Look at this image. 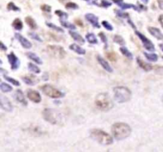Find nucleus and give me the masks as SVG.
I'll return each mask as SVG.
<instances>
[{"mask_svg": "<svg viewBox=\"0 0 163 152\" xmlns=\"http://www.w3.org/2000/svg\"><path fill=\"white\" fill-rule=\"evenodd\" d=\"M85 1H87V2H89V1H90V0H85Z\"/></svg>", "mask_w": 163, "mask_h": 152, "instance_id": "5fc2aeb1", "label": "nucleus"}, {"mask_svg": "<svg viewBox=\"0 0 163 152\" xmlns=\"http://www.w3.org/2000/svg\"><path fill=\"white\" fill-rule=\"evenodd\" d=\"M162 59H163V56H162Z\"/></svg>", "mask_w": 163, "mask_h": 152, "instance_id": "4d7b16f0", "label": "nucleus"}, {"mask_svg": "<svg viewBox=\"0 0 163 152\" xmlns=\"http://www.w3.org/2000/svg\"><path fill=\"white\" fill-rule=\"evenodd\" d=\"M65 7L67 9H70V10H76V9H78V5L74 3V2H68L65 5Z\"/></svg>", "mask_w": 163, "mask_h": 152, "instance_id": "58836bf2", "label": "nucleus"}, {"mask_svg": "<svg viewBox=\"0 0 163 152\" xmlns=\"http://www.w3.org/2000/svg\"><path fill=\"white\" fill-rule=\"evenodd\" d=\"M115 12H116V15L118 16L119 17H121V18H127V17H129V14H127V13L123 12V11H119V10H116Z\"/></svg>", "mask_w": 163, "mask_h": 152, "instance_id": "c9c22d12", "label": "nucleus"}, {"mask_svg": "<svg viewBox=\"0 0 163 152\" xmlns=\"http://www.w3.org/2000/svg\"><path fill=\"white\" fill-rule=\"evenodd\" d=\"M111 2H110V1H108V0H102V1H101V7L107 8V7H111Z\"/></svg>", "mask_w": 163, "mask_h": 152, "instance_id": "a19ab883", "label": "nucleus"}, {"mask_svg": "<svg viewBox=\"0 0 163 152\" xmlns=\"http://www.w3.org/2000/svg\"><path fill=\"white\" fill-rule=\"evenodd\" d=\"M158 20H159L160 24H161V26H162V28H163V14L160 15V17H159V18H158Z\"/></svg>", "mask_w": 163, "mask_h": 152, "instance_id": "de8ad7c7", "label": "nucleus"}, {"mask_svg": "<svg viewBox=\"0 0 163 152\" xmlns=\"http://www.w3.org/2000/svg\"><path fill=\"white\" fill-rule=\"evenodd\" d=\"M0 89H1V90H2L3 92H4V93L11 92V90H12V87H11L10 85L7 84V83H3V82H2L1 84H0Z\"/></svg>", "mask_w": 163, "mask_h": 152, "instance_id": "a878e982", "label": "nucleus"}, {"mask_svg": "<svg viewBox=\"0 0 163 152\" xmlns=\"http://www.w3.org/2000/svg\"><path fill=\"white\" fill-rule=\"evenodd\" d=\"M120 52L123 54V55H125L126 57H127V58H129V59H132V58H133V55H132L131 52H130L127 49L124 48V47H122V48H120Z\"/></svg>", "mask_w": 163, "mask_h": 152, "instance_id": "c756f323", "label": "nucleus"}, {"mask_svg": "<svg viewBox=\"0 0 163 152\" xmlns=\"http://www.w3.org/2000/svg\"><path fill=\"white\" fill-rule=\"evenodd\" d=\"M28 68H29L30 71H31L32 72L35 73V74H38V73L41 72L40 68H38V67H37V66L34 65L33 64H32V63H30V64H28Z\"/></svg>", "mask_w": 163, "mask_h": 152, "instance_id": "c85d7f7f", "label": "nucleus"}, {"mask_svg": "<svg viewBox=\"0 0 163 152\" xmlns=\"http://www.w3.org/2000/svg\"><path fill=\"white\" fill-rule=\"evenodd\" d=\"M69 34H70V36L73 38V40H76V42H78V43H80V44H84L85 42L84 39V38L82 37V36H80L79 33H76V32L71 31V30H70Z\"/></svg>", "mask_w": 163, "mask_h": 152, "instance_id": "aec40b11", "label": "nucleus"}, {"mask_svg": "<svg viewBox=\"0 0 163 152\" xmlns=\"http://www.w3.org/2000/svg\"><path fill=\"white\" fill-rule=\"evenodd\" d=\"M27 97L32 102L35 103H39L42 101V97H41L40 93L38 91L33 90H29L27 91Z\"/></svg>", "mask_w": 163, "mask_h": 152, "instance_id": "9b49d317", "label": "nucleus"}, {"mask_svg": "<svg viewBox=\"0 0 163 152\" xmlns=\"http://www.w3.org/2000/svg\"><path fill=\"white\" fill-rule=\"evenodd\" d=\"M76 24H78L79 26H80V27H82V26H83V23L81 22V21H80V20H76Z\"/></svg>", "mask_w": 163, "mask_h": 152, "instance_id": "09e8293b", "label": "nucleus"}, {"mask_svg": "<svg viewBox=\"0 0 163 152\" xmlns=\"http://www.w3.org/2000/svg\"><path fill=\"white\" fill-rule=\"evenodd\" d=\"M55 14H57V16H59L60 18L61 19H67L69 17V15L67 13L63 12V11H56Z\"/></svg>", "mask_w": 163, "mask_h": 152, "instance_id": "72a5a7b5", "label": "nucleus"}, {"mask_svg": "<svg viewBox=\"0 0 163 152\" xmlns=\"http://www.w3.org/2000/svg\"><path fill=\"white\" fill-rule=\"evenodd\" d=\"M111 132L115 139L118 140L127 138L131 133V128L125 123H115L111 127Z\"/></svg>", "mask_w": 163, "mask_h": 152, "instance_id": "f257e3e1", "label": "nucleus"}, {"mask_svg": "<svg viewBox=\"0 0 163 152\" xmlns=\"http://www.w3.org/2000/svg\"><path fill=\"white\" fill-rule=\"evenodd\" d=\"M42 79L45 80V81H47V80L49 79V76H48V73H45L42 76Z\"/></svg>", "mask_w": 163, "mask_h": 152, "instance_id": "49530a36", "label": "nucleus"}, {"mask_svg": "<svg viewBox=\"0 0 163 152\" xmlns=\"http://www.w3.org/2000/svg\"><path fill=\"white\" fill-rule=\"evenodd\" d=\"M41 8H42V11H45V12L49 13V12H50V11H51V7H50V6H49V5H42Z\"/></svg>", "mask_w": 163, "mask_h": 152, "instance_id": "37998d69", "label": "nucleus"}, {"mask_svg": "<svg viewBox=\"0 0 163 152\" xmlns=\"http://www.w3.org/2000/svg\"><path fill=\"white\" fill-rule=\"evenodd\" d=\"M113 2H115V4L120 6L121 7V9L123 10H127V9H130L132 8L135 11H139V9L136 7L135 5H133V4H129V3H125L123 2V0H113Z\"/></svg>", "mask_w": 163, "mask_h": 152, "instance_id": "ddd939ff", "label": "nucleus"}, {"mask_svg": "<svg viewBox=\"0 0 163 152\" xmlns=\"http://www.w3.org/2000/svg\"><path fill=\"white\" fill-rule=\"evenodd\" d=\"M41 90L45 95H47L49 97H52V98H59V97H64V93L54 88L50 85H44L41 87Z\"/></svg>", "mask_w": 163, "mask_h": 152, "instance_id": "423d86ee", "label": "nucleus"}, {"mask_svg": "<svg viewBox=\"0 0 163 152\" xmlns=\"http://www.w3.org/2000/svg\"><path fill=\"white\" fill-rule=\"evenodd\" d=\"M0 104H1V108L3 110L7 111V112H11L13 110L12 104L10 102V100L7 97H5L4 95L0 96Z\"/></svg>", "mask_w": 163, "mask_h": 152, "instance_id": "1a4fd4ad", "label": "nucleus"}, {"mask_svg": "<svg viewBox=\"0 0 163 152\" xmlns=\"http://www.w3.org/2000/svg\"><path fill=\"white\" fill-rule=\"evenodd\" d=\"M90 135L94 140H95L99 144H102V145H111L113 143L112 137L103 130L92 129L90 131Z\"/></svg>", "mask_w": 163, "mask_h": 152, "instance_id": "f03ea898", "label": "nucleus"}, {"mask_svg": "<svg viewBox=\"0 0 163 152\" xmlns=\"http://www.w3.org/2000/svg\"><path fill=\"white\" fill-rule=\"evenodd\" d=\"M69 49H71V50H73V52L80 54V55H84L85 52H86L84 49L80 48L78 45H76V44H73V45H70Z\"/></svg>", "mask_w": 163, "mask_h": 152, "instance_id": "412c9836", "label": "nucleus"}, {"mask_svg": "<svg viewBox=\"0 0 163 152\" xmlns=\"http://www.w3.org/2000/svg\"><path fill=\"white\" fill-rule=\"evenodd\" d=\"M15 37L16 39L20 42L22 46H23V48H25V49H29L32 47V44L30 43V41H29L27 39H26V38H25L23 36H22L21 34H19V33H15Z\"/></svg>", "mask_w": 163, "mask_h": 152, "instance_id": "f8f14e48", "label": "nucleus"}, {"mask_svg": "<svg viewBox=\"0 0 163 152\" xmlns=\"http://www.w3.org/2000/svg\"><path fill=\"white\" fill-rule=\"evenodd\" d=\"M144 55L146 57V59H149V60L151 61V62H156L158 59V55H157L156 54L146 53V52H144Z\"/></svg>", "mask_w": 163, "mask_h": 152, "instance_id": "cd10ccee", "label": "nucleus"}, {"mask_svg": "<svg viewBox=\"0 0 163 152\" xmlns=\"http://www.w3.org/2000/svg\"><path fill=\"white\" fill-rule=\"evenodd\" d=\"M85 18L87 19V21L89 22H90L94 27H96V28H99L100 26L99 24V21H98V17L97 16L94 15L93 14H87L85 15Z\"/></svg>", "mask_w": 163, "mask_h": 152, "instance_id": "4468645a", "label": "nucleus"}, {"mask_svg": "<svg viewBox=\"0 0 163 152\" xmlns=\"http://www.w3.org/2000/svg\"><path fill=\"white\" fill-rule=\"evenodd\" d=\"M128 23H129V24H130V25H131L132 28H134V29H135V25H134L133 23L131 22V21H130V19H128Z\"/></svg>", "mask_w": 163, "mask_h": 152, "instance_id": "3c124183", "label": "nucleus"}, {"mask_svg": "<svg viewBox=\"0 0 163 152\" xmlns=\"http://www.w3.org/2000/svg\"><path fill=\"white\" fill-rule=\"evenodd\" d=\"M161 100H162V102H163V95H162V98H161Z\"/></svg>", "mask_w": 163, "mask_h": 152, "instance_id": "6e6d98bb", "label": "nucleus"}, {"mask_svg": "<svg viewBox=\"0 0 163 152\" xmlns=\"http://www.w3.org/2000/svg\"><path fill=\"white\" fill-rule=\"evenodd\" d=\"M29 131H30V133H32V134H33V135H40L42 134V130H41L40 127H30V128H29Z\"/></svg>", "mask_w": 163, "mask_h": 152, "instance_id": "bb28decb", "label": "nucleus"}, {"mask_svg": "<svg viewBox=\"0 0 163 152\" xmlns=\"http://www.w3.org/2000/svg\"><path fill=\"white\" fill-rule=\"evenodd\" d=\"M135 33H136V35L139 36V39L142 40V45H143V46H144V48L146 49V50H148V51H155V45H154V44L151 42V40H150L147 37H146L144 35L142 34V33H140L139 32L136 31Z\"/></svg>", "mask_w": 163, "mask_h": 152, "instance_id": "6e6552de", "label": "nucleus"}, {"mask_svg": "<svg viewBox=\"0 0 163 152\" xmlns=\"http://www.w3.org/2000/svg\"><path fill=\"white\" fill-rule=\"evenodd\" d=\"M61 23L64 27L68 28V29H70V30H75V29H76V26H75L74 25L70 24V23L69 22H66V21H61Z\"/></svg>", "mask_w": 163, "mask_h": 152, "instance_id": "e433bc0d", "label": "nucleus"}, {"mask_svg": "<svg viewBox=\"0 0 163 152\" xmlns=\"http://www.w3.org/2000/svg\"><path fill=\"white\" fill-rule=\"evenodd\" d=\"M148 31L153 36H155L158 40H163L162 33L160 31V30H158V28L148 27Z\"/></svg>", "mask_w": 163, "mask_h": 152, "instance_id": "dca6fc26", "label": "nucleus"}, {"mask_svg": "<svg viewBox=\"0 0 163 152\" xmlns=\"http://www.w3.org/2000/svg\"><path fill=\"white\" fill-rule=\"evenodd\" d=\"M7 9H8V11H20V9L18 7H16L14 2H10V3H8V5H7Z\"/></svg>", "mask_w": 163, "mask_h": 152, "instance_id": "f704fd0d", "label": "nucleus"}, {"mask_svg": "<svg viewBox=\"0 0 163 152\" xmlns=\"http://www.w3.org/2000/svg\"><path fill=\"white\" fill-rule=\"evenodd\" d=\"M114 41L120 45H125V40H124V39H123L121 36H120V35H115V36H114Z\"/></svg>", "mask_w": 163, "mask_h": 152, "instance_id": "7c9ffc66", "label": "nucleus"}, {"mask_svg": "<svg viewBox=\"0 0 163 152\" xmlns=\"http://www.w3.org/2000/svg\"><path fill=\"white\" fill-rule=\"evenodd\" d=\"M29 36H31V37L33 38V39H34V40H38V41H40V42L42 41V40L40 38V36H38V35L37 34V33H29Z\"/></svg>", "mask_w": 163, "mask_h": 152, "instance_id": "79ce46f5", "label": "nucleus"}, {"mask_svg": "<svg viewBox=\"0 0 163 152\" xmlns=\"http://www.w3.org/2000/svg\"><path fill=\"white\" fill-rule=\"evenodd\" d=\"M0 49H1V50L2 51H7V47L5 46V45H4V44L3 43V42H1V43H0Z\"/></svg>", "mask_w": 163, "mask_h": 152, "instance_id": "a18cd8bd", "label": "nucleus"}, {"mask_svg": "<svg viewBox=\"0 0 163 152\" xmlns=\"http://www.w3.org/2000/svg\"><path fill=\"white\" fill-rule=\"evenodd\" d=\"M86 40H88L89 43L92 44V45H95V44L98 43L97 39H96V37H95V36L93 33H87V35H86Z\"/></svg>", "mask_w": 163, "mask_h": 152, "instance_id": "b1692460", "label": "nucleus"}, {"mask_svg": "<svg viewBox=\"0 0 163 152\" xmlns=\"http://www.w3.org/2000/svg\"><path fill=\"white\" fill-rule=\"evenodd\" d=\"M7 57H8L9 62L11 64V69L17 70L19 68V66H20V61L18 59V57L16 56L14 52H11L7 55Z\"/></svg>", "mask_w": 163, "mask_h": 152, "instance_id": "9d476101", "label": "nucleus"}, {"mask_svg": "<svg viewBox=\"0 0 163 152\" xmlns=\"http://www.w3.org/2000/svg\"><path fill=\"white\" fill-rule=\"evenodd\" d=\"M99 36L101 38V40L105 44V48H107L108 47V39H107V36H105V34L104 33H99Z\"/></svg>", "mask_w": 163, "mask_h": 152, "instance_id": "ea45409f", "label": "nucleus"}, {"mask_svg": "<svg viewBox=\"0 0 163 152\" xmlns=\"http://www.w3.org/2000/svg\"><path fill=\"white\" fill-rule=\"evenodd\" d=\"M108 55V58L109 59H111V61H115L116 60V57H115V54L114 53H108L107 54Z\"/></svg>", "mask_w": 163, "mask_h": 152, "instance_id": "c03bdc74", "label": "nucleus"}, {"mask_svg": "<svg viewBox=\"0 0 163 152\" xmlns=\"http://www.w3.org/2000/svg\"><path fill=\"white\" fill-rule=\"evenodd\" d=\"M142 2H144L145 3H146V2H148V0H142Z\"/></svg>", "mask_w": 163, "mask_h": 152, "instance_id": "864d4df0", "label": "nucleus"}, {"mask_svg": "<svg viewBox=\"0 0 163 152\" xmlns=\"http://www.w3.org/2000/svg\"><path fill=\"white\" fill-rule=\"evenodd\" d=\"M23 80L25 82V83L30 85V86H33V85L36 84L37 82H38V78H37L34 75H30V74L23 76Z\"/></svg>", "mask_w": 163, "mask_h": 152, "instance_id": "f3484780", "label": "nucleus"}, {"mask_svg": "<svg viewBox=\"0 0 163 152\" xmlns=\"http://www.w3.org/2000/svg\"><path fill=\"white\" fill-rule=\"evenodd\" d=\"M46 25H47V26H48V27L51 28V29H53V30H56V31L60 32V33H63V32H64V30H63V29H61V27H58V26H55V25L53 24V23L47 22Z\"/></svg>", "mask_w": 163, "mask_h": 152, "instance_id": "473e14b6", "label": "nucleus"}, {"mask_svg": "<svg viewBox=\"0 0 163 152\" xmlns=\"http://www.w3.org/2000/svg\"><path fill=\"white\" fill-rule=\"evenodd\" d=\"M97 60H98V62L99 63V64H100L103 68H104V70H106V71H108V72H112L113 70H112V68H111V67L110 66V64L104 59V58H102L101 56L98 55Z\"/></svg>", "mask_w": 163, "mask_h": 152, "instance_id": "a211bd4d", "label": "nucleus"}, {"mask_svg": "<svg viewBox=\"0 0 163 152\" xmlns=\"http://www.w3.org/2000/svg\"><path fill=\"white\" fill-rule=\"evenodd\" d=\"M95 106L102 111H108L112 109L114 104L109 95L106 93H99L95 97Z\"/></svg>", "mask_w": 163, "mask_h": 152, "instance_id": "7ed1b4c3", "label": "nucleus"}, {"mask_svg": "<svg viewBox=\"0 0 163 152\" xmlns=\"http://www.w3.org/2000/svg\"><path fill=\"white\" fill-rule=\"evenodd\" d=\"M159 47H160V49H161V50H162V52H163V44H160Z\"/></svg>", "mask_w": 163, "mask_h": 152, "instance_id": "603ef678", "label": "nucleus"}, {"mask_svg": "<svg viewBox=\"0 0 163 152\" xmlns=\"http://www.w3.org/2000/svg\"><path fill=\"white\" fill-rule=\"evenodd\" d=\"M43 118L53 125H59L63 121V116L60 112L53 109H45L42 112Z\"/></svg>", "mask_w": 163, "mask_h": 152, "instance_id": "20e7f679", "label": "nucleus"}, {"mask_svg": "<svg viewBox=\"0 0 163 152\" xmlns=\"http://www.w3.org/2000/svg\"><path fill=\"white\" fill-rule=\"evenodd\" d=\"M3 78H5V79L7 80V82L12 83L13 85L16 86V87H18V86H20V83H19V82H18L17 80L14 79V78H10V77H8V76H7V75H5V74H3Z\"/></svg>", "mask_w": 163, "mask_h": 152, "instance_id": "2f4dec72", "label": "nucleus"}, {"mask_svg": "<svg viewBox=\"0 0 163 152\" xmlns=\"http://www.w3.org/2000/svg\"><path fill=\"white\" fill-rule=\"evenodd\" d=\"M137 63H138V64L139 65V67H140L141 68H142V69L144 70V71H150L152 70V68H153L152 65H150V64L146 63L145 61H143L142 59H141L140 58H137Z\"/></svg>", "mask_w": 163, "mask_h": 152, "instance_id": "6ab92c4d", "label": "nucleus"}, {"mask_svg": "<svg viewBox=\"0 0 163 152\" xmlns=\"http://www.w3.org/2000/svg\"><path fill=\"white\" fill-rule=\"evenodd\" d=\"M102 26H104V27L105 28L106 30H109V31H112V30H113L112 26H111V25L110 24V23L108 22V21H102Z\"/></svg>", "mask_w": 163, "mask_h": 152, "instance_id": "4c0bfd02", "label": "nucleus"}, {"mask_svg": "<svg viewBox=\"0 0 163 152\" xmlns=\"http://www.w3.org/2000/svg\"><path fill=\"white\" fill-rule=\"evenodd\" d=\"M14 98L16 99L17 102H18L19 103L23 104V106H26L27 105V102H26V98H25L24 93L21 90H17L14 93Z\"/></svg>", "mask_w": 163, "mask_h": 152, "instance_id": "2eb2a0df", "label": "nucleus"}, {"mask_svg": "<svg viewBox=\"0 0 163 152\" xmlns=\"http://www.w3.org/2000/svg\"><path fill=\"white\" fill-rule=\"evenodd\" d=\"M26 55H27V57L29 59H32V60L34 61L37 64H42V59H40V57L38 56V55H37L35 53H33V52H27Z\"/></svg>", "mask_w": 163, "mask_h": 152, "instance_id": "4be33fe9", "label": "nucleus"}, {"mask_svg": "<svg viewBox=\"0 0 163 152\" xmlns=\"http://www.w3.org/2000/svg\"><path fill=\"white\" fill-rule=\"evenodd\" d=\"M158 4H159L160 8L162 9V10H163V0H161V1H159V2H158Z\"/></svg>", "mask_w": 163, "mask_h": 152, "instance_id": "8fccbe9b", "label": "nucleus"}, {"mask_svg": "<svg viewBox=\"0 0 163 152\" xmlns=\"http://www.w3.org/2000/svg\"><path fill=\"white\" fill-rule=\"evenodd\" d=\"M12 26L16 30H21L23 27V22H22V21L19 18H16L15 20L13 21Z\"/></svg>", "mask_w": 163, "mask_h": 152, "instance_id": "393cba45", "label": "nucleus"}, {"mask_svg": "<svg viewBox=\"0 0 163 152\" xmlns=\"http://www.w3.org/2000/svg\"><path fill=\"white\" fill-rule=\"evenodd\" d=\"M26 22L28 26H30V28H31L32 30H36L38 28V26H37L36 21H34V19L32 18L31 17H26Z\"/></svg>", "mask_w": 163, "mask_h": 152, "instance_id": "5701e85b", "label": "nucleus"}, {"mask_svg": "<svg viewBox=\"0 0 163 152\" xmlns=\"http://www.w3.org/2000/svg\"><path fill=\"white\" fill-rule=\"evenodd\" d=\"M47 52L49 54V55L57 58V59H63L65 57L66 52L65 50L62 47L57 46V45H49L47 47Z\"/></svg>", "mask_w": 163, "mask_h": 152, "instance_id": "0eeeda50", "label": "nucleus"}, {"mask_svg": "<svg viewBox=\"0 0 163 152\" xmlns=\"http://www.w3.org/2000/svg\"><path fill=\"white\" fill-rule=\"evenodd\" d=\"M115 99L119 103H124L128 102L131 97V92L127 87H117L114 88Z\"/></svg>", "mask_w": 163, "mask_h": 152, "instance_id": "39448f33", "label": "nucleus"}]
</instances>
